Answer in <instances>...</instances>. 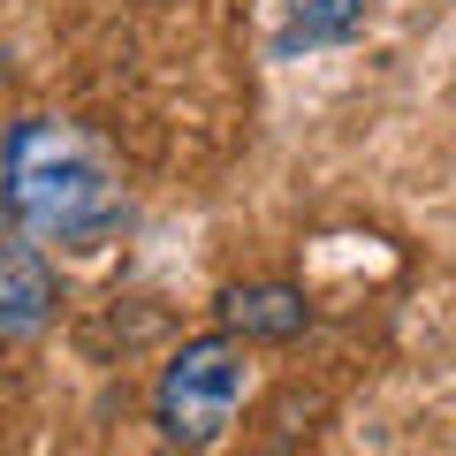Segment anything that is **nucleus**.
Instances as JSON below:
<instances>
[{
	"instance_id": "f257e3e1",
	"label": "nucleus",
	"mask_w": 456,
	"mask_h": 456,
	"mask_svg": "<svg viewBox=\"0 0 456 456\" xmlns=\"http://www.w3.org/2000/svg\"><path fill=\"white\" fill-rule=\"evenodd\" d=\"M0 198L53 251H99L114 228L130 221V191L122 167L107 160L92 130L61 122V114H23L8 145H0Z\"/></svg>"
},
{
	"instance_id": "f03ea898",
	"label": "nucleus",
	"mask_w": 456,
	"mask_h": 456,
	"mask_svg": "<svg viewBox=\"0 0 456 456\" xmlns=\"http://www.w3.org/2000/svg\"><path fill=\"white\" fill-rule=\"evenodd\" d=\"M251 365L236 335H198L167 358L160 388H152V426H160L167 449H221L236 411H244Z\"/></svg>"
},
{
	"instance_id": "7ed1b4c3",
	"label": "nucleus",
	"mask_w": 456,
	"mask_h": 456,
	"mask_svg": "<svg viewBox=\"0 0 456 456\" xmlns=\"http://www.w3.org/2000/svg\"><path fill=\"white\" fill-rule=\"evenodd\" d=\"M53 305H61V281H53L38 236L16 213H0V335H38Z\"/></svg>"
},
{
	"instance_id": "20e7f679",
	"label": "nucleus",
	"mask_w": 456,
	"mask_h": 456,
	"mask_svg": "<svg viewBox=\"0 0 456 456\" xmlns=\"http://www.w3.org/2000/svg\"><path fill=\"white\" fill-rule=\"evenodd\" d=\"M221 327L236 342H297L312 327V305L289 281H244V289L221 297Z\"/></svg>"
},
{
	"instance_id": "39448f33",
	"label": "nucleus",
	"mask_w": 456,
	"mask_h": 456,
	"mask_svg": "<svg viewBox=\"0 0 456 456\" xmlns=\"http://www.w3.org/2000/svg\"><path fill=\"white\" fill-rule=\"evenodd\" d=\"M365 23V0H281V31L274 46L281 53H305V46H335Z\"/></svg>"
},
{
	"instance_id": "423d86ee",
	"label": "nucleus",
	"mask_w": 456,
	"mask_h": 456,
	"mask_svg": "<svg viewBox=\"0 0 456 456\" xmlns=\"http://www.w3.org/2000/svg\"><path fill=\"white\" fill-rule=\"evenodd\" d=\"M0 84H8V53H0Z\"/></svg>"
}]
</instances>
